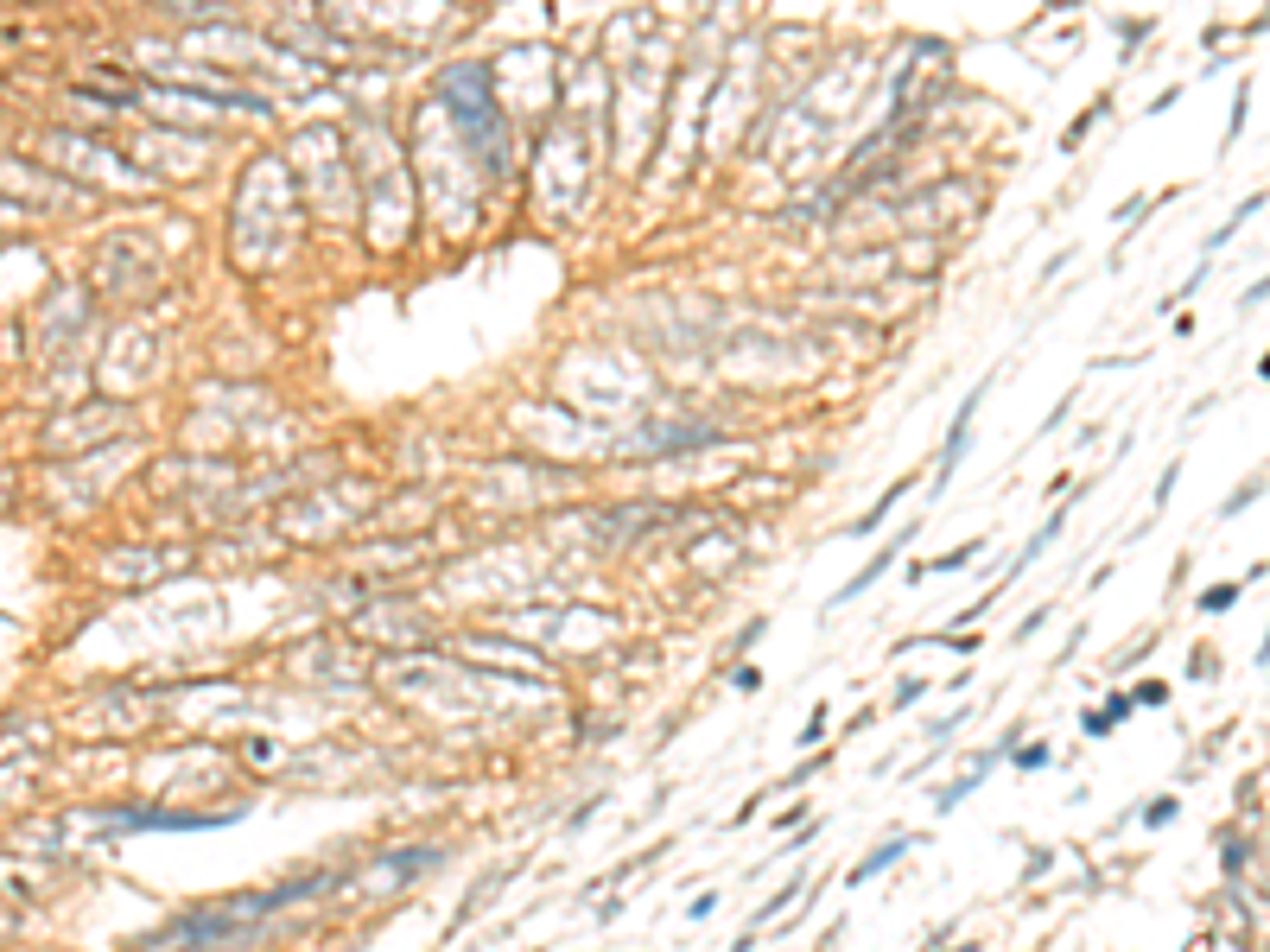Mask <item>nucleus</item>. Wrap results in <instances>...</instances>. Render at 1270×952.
<instances>
[{
    "mask_svg": "<svg viewBox=\"0 0 1270 952\" xmlns=\"http://www.w3.org/2000/svg\"><path fill=\"white\" fill-rule=\"evenodd\" d=\"M908 540H915V528H902V534H896V540H890V546H883V553H877V559H871V565H865V571H857V578H851V584H845V590H838V598H832V604H826V610H838V604H851V598H865V590H871V584H877V578H883V571H890V565H896V553H902V546H908Z\"/></svg>",
    "mask_w": 1270,
    "mask_h": 952,
    "instance_id": "f257e3e1",
    "label": "nucleus"
},
{
    "mask_svg": "<svg viewBox=\"0 0 1270 952\" xmlns=\"http://www.w3.org/2000/svg\"><path fill=\"white\" fill-rule=\"evenodd\" d=\"M908 845H915V839H890V845H877V851L865 857V864H857V870L845 876V883H871V876H877V870H890V864H896V857H902Z\"/></svg>",
    "mask_w": 1270,
    "mask_h": 952,
    "instance_id": "f03ea898",
    "label": "nucleus"
},
{
    "mask_svg": "<svg viewBox=\"0 0 1270 952\" xmlns=\"http://www.w3.org/2000/svg\"><path fill=\"white\" fill-rule=\"evenodd\" d=\"M908 489H915V483H908V476H902V483H890V489H883V495H877V502H871V514H865V521H857V528H851V534H877V521H883V514H890V502H902V495H908Z\"/></svg>",
    "mask_w": 1270,
    "mask_h": 952,
    "instance_id": "7ed1b4c3",
    "label": "nucleus"
},
{
    "mask_svg": "<svg viewBox=\"0 0 1270 952\" xmlns=\"http://www.w3.org/2000/svg\"><path fill=\"white\" fill-rule=\"evenodd\" d=\"M1239 598H1245V584H1219V590H1207V598H1201V610H1207V616H1219V610H1232Z\"/></svg>",
    "mask_w": 1270,
    "mask_h": 952,
    "instance_id": "20e7f679",
    "label": "nucleus"
},
{
    "mask_svg": "<svg viewBox=\"0 0 1270 952\" xmlns=\"http://www.w3.org/2000/svg\"><path fill=\"white\" fill-rule=\"evenodd\" d=\"M731 686H737V693H762V673H756V666H750V660H737V673H731Z\"/></svg>",
    "mask_w": 1270,
    "mask_h": 952,
    "instance_id": "39448f33",
    "label": "nucleus"
},
{
    "mask_svg": "<svg viewBox=\"0 0 1270 952\" xmlns=\"http://www.w3.org/2000/svg\"><path fill=\"white\" fill-rule=\"evenodd\" d=\"M1017 769H1048V743H1023L1017 749Z\"/></svg>",
    "mask_w": 1270,
    "mask_h": 952,
    "instance_id": "423d86ee",
    "label": "nucleus"
},
{
    "mask_svg": "<svg viewBox=\"0 0 1270 952\" xmlns=\"http://www.w3.org/2000/svg\"><path fill=\"white\" fill-rule=\"evenodd\" d=\"M826 736V705H813V718H807V730H801V743H820Z\"/></svg>",
    "mask_w": 1270,
    "mask_h": 952,
    "instance_id": "0eeeda50",
    "label": "nucleus"
},
{
    "mask_svg": "<svg viewBox=\"0 0 1270 952\" xmlns=\"http://www.w3.org/2000/svg\"><path fill=\"white\" fill-rule=\"evenodd\" d=\"M1080 730H1087V736H1112V718H1106V711H1087Z\"/></svg>",
    "mask_w": 1270,
    "mask_h": 952,
    "instance_id": "6e6552de",
    "label": "nucleus"
},
{
    "mask_svg": "<svg viewBox=\"0 0 1270 952\" xmlns=\"http://www.w3.org/2000/svg\"><path fill=\"white\" fill-rule=\"evenodd\" d=\"M1163 699H1169V686H1137L1131 693V705H1163Z\"/></svg>",
    "mask_w": 1270,
    "mask_h": 952,
    "instance_id": "1a4fd4ad",
    "label": "nucleus"
},
{
    "mask_svg": "<svg viewBox=\"0 0 1270 952\" xmlns=\"http://www.w3.org/2000/svg\"><path fill=\"white\" fill-rule=\"evenodd\" d=\"M1143 819H1149V825H1169V819H1176V800H1156V806H1149Z\"/></svg>",
    "mask_w": 1270,
    "mask_h": 952,
    "instance_id": "9d476101",
    "label": "nucleus"
}]
</instances>
